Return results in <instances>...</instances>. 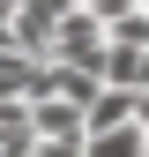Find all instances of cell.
Here are the masks:
<instances>
[{"mask_svg":"<svg viewBox=\"0 0 149 157\" xmlns=\"http://www.w3.org/2000/svg\"><path fill=\"white\" fill-rule=\"evenodd\" d=\"M67 8H82V0H67Z\"/></svg>","mask_w":149,"mask_h":157,"instance_id":"cell-9","label":"cell"},{"mask_svg":"<svg viewBox=\"0 0 149 157\" xmlns=\"http://www.w3.org/2000/svg\"><path fill=\"white\" fill-rule=\"evenodd\" d=\"M97 82H112V90H149V45L104 37V52H97Z\"/></svg>","mask_w":149,"mask_h":157,"instance_id":"cell-4","label":"cell"},{"mask_svg":"<svg viewBox=\"0 0 149 157\" xmlns=\"http://www.w3.org/2000/svg\"><path fill=\"white\" fill-rule=\"evenodd\" d=\"M60 15H67V0H15V8H8V37H15V52L45 60V52H52V30H60Z\"/></svg>","mask_w":149,"mask_h":157,"instance_id":"cell-1","label":"cell"},{"mask_svg":"<svg viewBox=\"0 0 149 157\" xmlns=\"http://www.w3.org/2000/svg\"><path fill=\"white\" fill-rule=\"evenodd\" d=\"M30 105V135L37 142H60V135H82V112L67 105V97H23Z\"/></svg>","mask_w":149,"mask_h":157,"instance_id":"cell-5","label":"cell"},{"mask_svg":"<svg viewBox=\"0 0 149 157\" xmlns=\"http://www.w3.org/2000/svg\"><path fill=\"white\" fill-rule=\"evenodd\" d=\"M37 67L45 60H30V52H0V105H8V97H30L37 90Z\"/></svg>","mask_w":149,"mask_h":157,"instance_id":"cell-7","label":"cell"},{"mask_svg":"<svg viewBox=\"0 0 149 157\" xmlns=\"http://www.w3.org/2000/svg\"><path fill=\"white\" fill-rule=\"evenodd\" d=\"M82 157H149V120H127V127L82 135Z\"/></svg>","mask_w":149,"mask_h":157,"instance_id":"cell-6","label":"cell"},{"mask_svg":"<svg viewBox=\"0 0 149 157\" xmlns=\"http://www.w3.org/2000/svg\"><path fill=\"white\" fill-rule=\"evenodd\" d=\"M127 120H149V90H112V82H97V97L82 105V135H104V127H127Z\"/></svg>","mask_w":149,"mask_h":157,"instance_id":"cell-3","label":"cell"},{"mask_svg":"<svg viewBox=\"0 0 149 157\" xmlns=\"http://www.w3.org/2000/svg\"><path fill=\"white\" fill-rule=\"evenodd\" d=\"M82 15L97 30H112V23H127V15H149V0H82Z\"/></svg>","mask_w":149,"mask_h":157,"instance_id":"cell-8","label":"cell"},{"mask_svg":"<svg viewBox=\"0 0 149 157\" xmlns=\"http://www.w3.org/2000/svg\"><path fill=\"white\" fill-rule=\"evenodd\" d=\"M97 52H104V30L89 23L82 8H67L60 30H52V52H45V60H60V67H89V75H97Z\"/></svg>","mask_w":149,"mask_h":157,"instance_id":"cell-2","label":"cell"}]
</instances>
